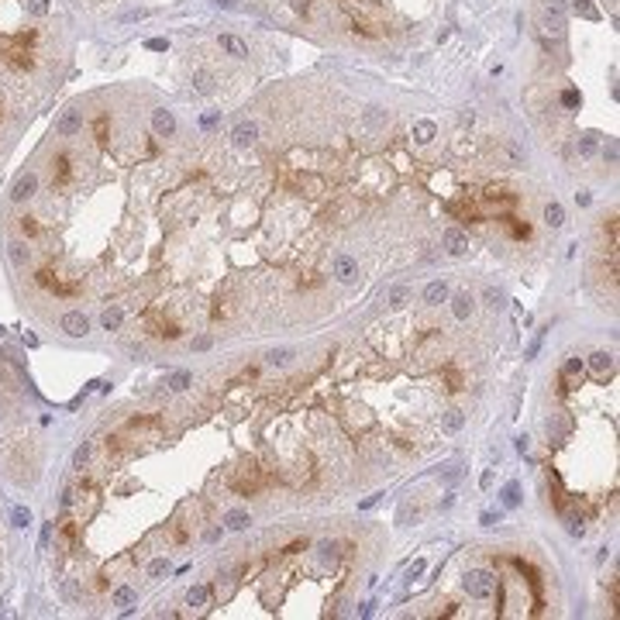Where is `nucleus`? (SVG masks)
<instances>
[{
    "instance_id": "f257e3e1",
    "label": "nucleus",
    "mask_w": 620,
    "mask_h": 620,
    "mask_svg": "<svg viewBox=\"0 0 620 620\" xmlns=\"http://www.w3.org/2000/svg\"><path fill=\"white\" fill-rule=\"evenodd\" d=\"M52 0H0V131L31 111V97L56 72Z\"/></svg>"
},
{
    "instance_id": "f03ea898",
    "label": "nucleus",
    "mask_w": 620,
    "mask_h": 620,
    "mask_svg": "<svg viewBox=\"0 0 620 620\" xmlns=\"http://www.w3.org/2000/svg\"><path fill=\"white\" fill-rule=\"evenodd\" d=\"M462 586H465V593L472 599H489L496 593V575L486 572V569H472V572H465Z\"/></svg>"
},
{
    "instance_id": "7ed1b4c3",
    "label": "nucleus",
    "mask_w": 620,
    "mask_h": 620,
    "mask_svg": "<svg viewBox=\"0 0 620 620\" xmlns=\"http://www.w3.org/2000/svg\"><path fill=\"white\" fill-rule=\"evenodd\" d=\"M152 131H155V138H172L176 135V117H172V111L155 107V111H152Z\"/></svg>"
},
{
    "instance_id": "20e7f679",
    "label": "nucleus",
    "mask_w": 620,
    "mask_h": 620,
    "mask_svg": "<svg viewBox=\"0 0 620 620\" xmlns=\"http://www.w3.org/2000/svg\"><path fill=\"white\" fill-rule=\"evenodd\" d=\"M334 276H338L341 283H355L358 279V262L352 259V255H334Z\"/></svg>"
},
{
    "instance_id": "39448f33",
    "label": "nucleus",
    "mask_w": 620,
    "mask_h": 620,
    "mask_svg": "<svg viewBox=\"0 0 620 620\" xmlns=\"http://www.w3.org/2000/svg\"><path fill=\"white\" fill-rule=\"evenodd\" d=\"M445 245H448V252H451V255H465V252H469V238H465L459 228H448L445 231Z\"/></svg>"
},
{
    "instance_id": "423d86ee",
    "label": "nucleus",
    "mask_w": 620,
    "mask_h": 620,
    "mask_svg": "<svg viewBox=\"0 0 620 620\" xmlns=\"http://www.w3.org/2000/svg\"><path fill=\"white\" fill-rule=\"evenodd\" d=\"M231 138H234L238 145H252L255 138H259V124H255V121H241V124L231 131Z\"/></svg>"
},
{
    "instance_id": "0eeeda50",
    "label": "nucleus",
    "mask_w": 620,
    "mask_h": 620,
    "mask_svg": "<svg viewBox=\"0 0 620 620\" xmlns=\"http://www.w3.org/2000/svg\"><path fill=\"white\" fill-rule=\"evenodd\" d=\"M221 48H224L228 56H234V59H245V56H248V45H245L241 38H234V34H221Z\"/></svg>"
},
{
    "instance_id": "6e6552de",
    "label": "nucleus",
    "mask_w": 620,
    "mask_h": 620,
    "mask_svg": "<svg viewBox=\"0 0 620 620\" xmlns=\"http://www.w3.org/2000/svg\"><path fill=\"white\" fill-rule=\"evenodd\" d=\"M589 369L596 372V376H607L610 369H613V355L610 352H593L589 355Z\"/></svg>"
},
{
    "instance_id": "1a4fd4ad",
    "label": "nucleus",
    "mask_w": 620,
    "mask_h": 620,
    "mask_svg": "<svg viewBox=\"0 0 620 620\" xmlns=\"http://www.w3.org/2000/svg\"><path fill=\"white\" fill-rule=\"evenodd\" d=\"M448 300V286L445 283H431V286L424 289V303H431V307H434V303H445Z\"/></svg>"
},
{
    "instance_id": "9d476101",
    "label": "nucleus",
    "mask_w": 620,
    "mask_h": 620,
    "mask_svg": "<svg viewBox=\"0 0 620 620\" xmlns=\"http://www.w3.org/2000/svg\"><path fill=\"white\" fill-rule=\"evenodd\" d=\"M207 596H210V589H207V586H193V589L186 593V607H193V610L207 607Z\"/></svg>"
},
{
    "instance_id": "9b49d317",
    "label": "nucleus",
    "mask_w": 620,
    "mask_h": 620,
    "mask_svg": "<svg viewBox=\"0 0 620 620\" xmlns=\"http://www.w3.org/2000/svg\"><path fill=\"white\" fill-rule=\"evenodd\" d=\"M451 310H455V317H459V321H465V317L472 314V297H469V293H459V297L451 300Z\"/></svg>"
},
{
    "instance_id": "f8f14e48",
    "label": "nucleus",
    "mask_w": 620,
    "mask_h": 620,
    "mask_svg": "<svg viewBox=\"0 0 620 620\" xmlns=\"http://www.w3.org/2000/svg\"><path fill=\"white\" fill-rule=\"evenodd\" d=\"M190 382H193V376H190L186 369H179V372H172V376H169V390L172 393H183V390H190Z\"/></svg>"
},
{
    "instance_id": "ddd939ff",
    "label": "nucleus",
    "mask_w": 620,
    "mask_h": 620,
    "mask_svg": "<svg viewBox=\"0 0 620 620\" xmlns=\"http://www.w3.org/2000/svg\"><path fill=\"white\" fill-rule=\"evenodd\" d=\"M544 221H548L551 228H562V224H565V210H562V204H548V207H544Z\"/></svg>"
},
{
    "instance_id": "4468645a",
    "label": "nucleus",
    "mask_w": 620,
    "mask_h": 620,
    "mask_svg": "<svg viewBox=\"0 0 620 620\" xmlns=\"http://www.w3.org/2000/svg\"><path fill=\"white\" fill-rule=\"evenodd\" d=\"M224 524H228L231 531H245L248 527V510H231V514L224 517Z\"/></svg>"
},
{
    "instance_id": "2eb2a0df",
    "label": "nucleus",
    "mask_w": 620,
    "mask_h": 620,
    "mask_svg": "<svg viewBox=\"0 0 620 620\" xmlns=\"http://www.w3.org/2000/svg\"><path fill=\"white\" fill-rule=\"evenodd\" d=\"M269 366H289V358H293V348H272L269 352Z\"/></svg>"
},
{
    "instance_id": "dca6fc26",
    "label": "nucleus",
    "mask_w": 620,
    "mask_h": 620,
    "mask_svg": "<svg viewBox=\"0 0 620 620\" xmlns=\"http://www.w3.org/2000/svg\"><path fill=\"white\" fill-rule=\"evenodd\" d=\"M462 424H465V417H462L459 410H448L445 417H441V427H445V431H462Z\"/></svg>"
},
{
    "instance_id": "f3484780",
    "label": "nucleus",
    "mask_w": 620,
    "mask_h": 620,
    "mask_svg": "<svg viewBox=\"0 0 620 620\" xmlns=\"http://www.w3.org/2000/svg\"><path fill=\"white\" fill-rule=\"evenodd\" d=\"M413 135H417V141H431L434 138V124L431 121H417L413 124Z\"/></svg>"
},
{
    "instance_id": "a211bd4d",
    "label": "nucleus",
    "mask_w": 620,
    "mask_h": 620,
    "mask_svg": "<svg viewBox=\"0 0 620 620\" xmlns=\"http://www.w3.org/2000/svg\"><path fill=\"white\" fill-rule=\"evenodd\" d=\"M572 7H575V14H582V17H596V7H593V0H572Z\"/></svg>"
},
{
    "instance_id": "6ab92c4d",
    "label": "nucleus",
    "mask_w": 620,
    "mask_h": 620,
    "mask_svg": "<svg viewBox=\"0 0 620 620\" xmlns=\"http://www.w3.org/2000/svg\"><path fill=\"white\" fill-rule=\"evenodd\" d=\"M503 503H506V506H517V503H520V486H517V482H510V486L503 489Z\"/></svg>"
},
{
    "instance_id": "aec40b11",
    "label": "nucleus",
    "mask_w": 620,
    "mask_h": 620,
    "mask_svg": "<svg viewBox=\"0 0 620 620\" xmlns=\"http://www.w3.org/2000/svg\"><path fill=\"white\" fill-rule=\"evenodd\" d=\"M565 524H569V534H572V538H582V534H586V524H582V517H569Z\"/></svg>"
},
{
    "instance_id": "412c9836",
    "label": "nucleus",
    "mask_w": 620,
    "mask_h": 620,
    "mask_svg": "<svg viewBox=\"0 0 620 620\" xmlns=\"http://www.w3.org/2000/svg\"><path fill=\"white\" fill-rule=\"evenodd\" d=\"M407 297H410V289H407V286H396V289L390 293V303H393V307H403V303H407Z\"/></svg>"
},
{
    "instance_id": "4be33fe9",
    "label": "nucleus",
    "mask_w": 620,
    "mask_h": 620,
    "mask_svg": "<svg viewBox=\"0 0 620 620\" xmlns=\"http://www.w3.org/2000/svg\"><path fill=\"white\" fill-rule=\"evenodd\" d=\"M193 83H196V90H200V93H210V90H214V80H210L207 72H196Z\"/></svg>"
},
{
    "instance_id": "5701e85b",
    "label": "nucleus",
    "mask_w": 620,
    "mask_h": 620,
    "mask_svg": "<svg viewBox=\"0 0 620 620\" xmlns=\"http://www.w3.org/2000/svg\"><path fill=\"white\" fill-rule=\"evenodd\" d=\"M210 344H214V338H210V334H196V338H193V352H207Z\"/></svg>"
},
{
    "instance_id": "b1692460",
    "label": "nucleus",
    "mask_w": 620,
    "mask_h": 620,
    "mask_svg": "<svg viewBox=\"0 0 620 620\" xmlns=\"http://www.w3.org/2000/svg\"><path fill=\"white\" fill-rule=\"evenodd\" d=\"M579 152H582V155H593V152H596V138H579Z\"/></svg>"
},
{
    "instance_id": "393cba45",
    "label": "nucleus",
    "mask_w": 620,
    "mask_h": 620,
    "mask_svg": "<svg viewBox=\"0 0 620 620\" xmlns=\"http://www.w3.org/2000/svg\"><path fill=\"white\" fill-rule=\"evenodd\" d=\"M486 303H489V307H500V303H503V293H500V289H486Z\"/></svg>"
},
{
    "instance_id": "a878e982",
    "label": "nucleus",
    "mask_w": 620,
    "mask_h": 620,
    "mask_svg": "<svg viewBox=\"0 0 620 620\" xmlns=\"http://www.w3.org/2000/svg\"><path fill=\"white\" fill-rule=\"evenodd\" d=\"M145 45H149L152 52H166V48H169V42H166V38H149Z\"/></svg>"
},
{
    "instance_id": "bb28decb",
    "label": "nucleus",
    "mask_w": 620,
    "mask_h": 620,
    "mask_svg": "<svg viewBox=\"0 0 620 620\" xmlns=\"http://www.w3.org/2000/svg\"><path fill=\"white\" fill-rule=\"evenodd\" d=\"M479 520H482V527H496L500 524V514H482Z\"/></svg>"
},
{
    "instance_id": "cd10ccee",
    "label": "nucleus",
    "mask_w": 620,
    "mask_h": 620,
    "mask_svg": "<svg viewBox=\"0 0 620 620\" xmlns=\"http://www.w3.org/2000/svg\"><path fill=\"white\" fill-rule=\"evenodd\" d=\"M565 4H569V0H548V11H555V14H565Z\"/></svg>"
},
{
    "instance_id": "c85d7f7f",
    "label": "nucleus",
    "mask_w": 620,
    "mask_h": 620,
    "mask_svg": "<svg viewBox=\"0 0 620 620\" xmlns=\"http://www.w3.org/2000/svg\"><path fill=\"white\" fill-rule=\"evenodd\" d=\"M541 334H544V331H538V338L531 341V348H527V358H534V355H538V348H541Z\"/></svg>"
},
{
    "instance_id": "c756f323",
    "label": "nucleus",
    "mask_w": 620,
    "mask_h": 620,
    "mask_svg": "<svg viewBox=\"0 0 620 620\" xmlns=\"http://www.w3.org/2000/svg\"><path fill=\"white\" fill-rule=\"evenodd\" d=\"M565 372H582V358H569V366H565Z\"/></svg>"
},
{
    "instance_id": "7c9ffc66",
    "label": "nucleus",
    "mask_w": 620,
    "mask_h": 620,
    "mask_svg": "<svg viewBox=\"0 0 620 620\" xmlns=\"http://www.w3.org/2000/svg\"><path fill=\"white\" fill-rule=\"evenodd\" d=\"M376 503H379V493L376 496H366V500L358 503V510H369V506H376Z\"/></svg>"
},
{
    "instance_id": "2f4dec72",
    "label": "nucleus",
    "mask_w": 620,
    "mask_h": 620,
    "mask_svg": "<svg viewBox=\"0 0 620 620\" xmlns=\"http://www.w3.org/2000/svg\"><path fill=\"white\" fill-rule=\"evenodd\" d=\"M479 486H482V489H489V486H493V472H482V479H479Z\"/></svg>"
},
{
    "instance_id": "473e14b6",
    "label": "nucleus",
    "mask_w": 620,
    "mask_h": 620,
    "mask_svg": "<svg viewBox=\"0 0 620 620\" xmlns=\"http://www.w3.org/2000/svg\"><path fill=\"white\" fill-rule=\"evenodd\" d=\"M421 572H424V562H413V565H410V579H417Z\"/></svg>"
},
{
    "instance_id": "72a5a7b5",
    "label": "nucleus",
    "mask_w": 620,
    "mask_h": 620,
    "mask_svg": "<svg viewBox=\"0 0 620 620\" xmlns=\"http://www.w3.org/2000/svg\"><path fill=\"white\" fill-rule=\"evenodd\" d=\"M603 155H607V159L613 162V159H617V145H613V141H610V145H607V152H603Z\"/></svg>"
},
{
    "instance_id": "f704fd0d",
    "label": "nucleus",
    "mask_w": 620,
    "mask_h": 620,
    "mask_svg": "<svg viewBox=\"0 0 620 620\" xmlns=\"http://www.w3.org/2000/svg\"><path fill=\"white\" fill-rule=\"evenodd\" d=\"M217 7H234V0H217Z\"/></svg>"
}]
</instances>
